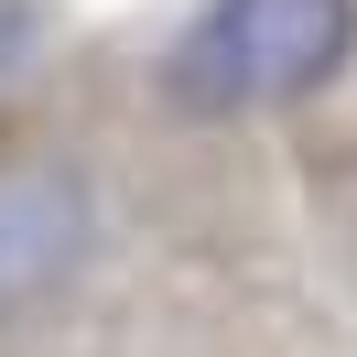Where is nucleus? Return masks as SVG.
<instances>
[{
  "mask_svg": "<svg viewBox=\"0 0 357 357\" xmlns=\"http://www.w3.org/2000/svg\"><path fill=\"white\" fill-rule=\"evenodd\" d=\"M347 66H357V0H206L195 33L152 66V87L184 119H249L325 98Z\"/></svg>",
  "mask_w": 357,
  "mask_h": 357,
  "instance_id": "obj_1",
  "label": "nucleus"
},
{
  "mask_svg": "<svg viewBox=\"0 0 357 357\" xmlns=\"http://www.w3.org/2000/svg\"><path fill=\"white\" fill-rule=\"evenodd\" d=\"M87 238H98V195L76 162H11L0 174V314L44 303L87 271Z\"/></svg>",
  "mask_w": 357,
  "mask_h": 357,
  "instance_id": "obj_2",
  "label": "nucleus"
},
{
  "mask_svg": "<svg viewBox=\"0 0 357 357\" xmlns=\"http://www.w3.org/2000/svg\"><path fill=\"white\" fill-rule=\"evenodd\" d=\"M33 44H44V11H33V0H0V76H22Z\"/></svg>",
  "mask_w": 357,
  "mask_h": 357,
  "instance_id": "obj_3",
  "label": "nucleus"
}]
</instances>
